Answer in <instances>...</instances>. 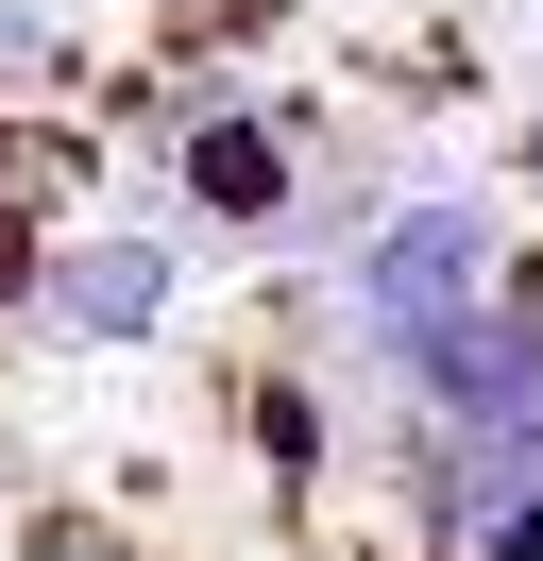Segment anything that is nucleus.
<instances>
[{"label":"nucleus","instance_id":"nucleus-1","mask_svg":"<svg viewBox=\"0 0 543 561\" xmlns=\"http://www.w3.org/2000/svg\"><path fill=\"white\" fill-rule=\"evenodd\" d=\"M475 307H493V221H475V205H407L391 239L357 255V323H373L391 357L441 341V323H475Z\"/></svg>","mask_w":543,"mask_h":561},{"label":"nucleus","instance_id":"nucleus-3","mask_svg":"<svg viewBox=\"0 0 543 561\" xmlns=\"http://www.w3.org/2000/svg\"><path fill=\"white\" fill-rule=\"evenodd\" d=\"M187 171H204V187H221V205H272V153H255V137H238V119H221V137H204V153H187Z\"/></svg>","mask_w":543,"mask_h":561},{"label":"nucleus","instance_id":"nucleus-4","mask_svg":"<svg viewBox=\"0 0 543 561\" xmlns=\"http://www.w3.org/2000/svg\"><path fill=\"white\" fill-rule=\"evenodd\" d=\"M0 69H51V35H34V18H18V0H0Z\"/></svg>","mask_w":543,"mask_h":561},{"label":"nucleus","instance_id":"nucleus-2","mask_svg":"<svg viewBox=\"0 0 543 561\" xmlns=\"http://www.w3.org/2000/svg\"><path fill=\"white\" fill-rule=\"evenodd\" d=\"M51 323H68V341H153V323H170V255L153 239H85L51 273Z\"/></svg>","mask_w":543,"mask_h":561},{"label":"nucleus","instance_id":"nucleus-5","mask_svg":"<svg viewBox=\"0 0 543 561\" xmlns=\"http://www.w3.org/2000/svg\"><path fill=\"white\" fill-rule=\"evenodd\" d=\"M527 171H543V137H527Z\"/></svg>","mask_w":543,"mask_h":561}]
</instances>
